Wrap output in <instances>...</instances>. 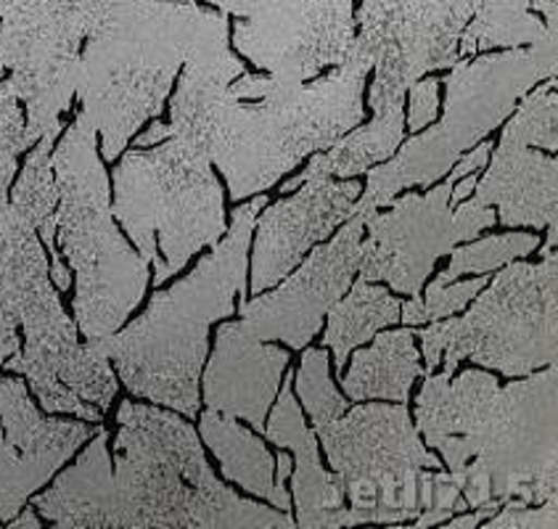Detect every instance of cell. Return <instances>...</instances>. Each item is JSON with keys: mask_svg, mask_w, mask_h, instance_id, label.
Segmentation results:
<instances>
[{"mask_svg": "<svg viewBox=\"0 0 558 529\" xmlns=\"http://www.w3.org/2000/svg\"><path fill=\"white\" fill-rule=\"evenodd\" d=\"M185 64L170 124L154 122L135 146H154L170 135L189 141L226 176L233 202L268 191L307 154L328 148L363 122L371 61L352 48L339 70L310 88L244 74L228 43Z\"/></svg>", "mask_w": 558, "mask_h": 529, "instance_id": "cell-1", "label": "cell"}, {"mask_svg": "<svg viewBox=\"0 0 558 529\" xmlns=\"http://www.w3.org/2000/svg\"><path fill=\"white\" fill-rule=\"evenodd\" d=\"M415 429L437 447L466 508L489 501L541 506L558 495V371H532L504 389L485 371L426 378Z\"/></svg>", "mask_w": 558, "mask_h": 529, "instance_id": "cell-2", "label": "cell"}, {"mask_svg": "<svg viewBox=\"0 0 558 529\" xmlns=\"http://www.w3.org/2000/svg\"><path fill=\"white\" fill-rule=\"evenodd\" d=\"M222 43L226 11L194 0H109L80 53L74 93L101 130L104 159L114 161L141 124L162 115L181 64Z\"/></svg>", "mask_w": 558, "mask_h": 529, "instance_id": "cell-3", "label": "cell"}, {"mask_svg": "<svg viewBox=\"0 0 558 529\" xmlns=\"http://www.w3.org/2000/svg\"><path fill=\"white\" fill-rule=\"evenodd\" d=\"M268 196L257 194L235 209L231 230L215 252L202 257L191 276L172 289L157 291L146 313L122 332L90 339L98 352L114 360L130 395L159 402L178 413L198 416V378L209 352V326L233 313V300H244L250 241L257 212Z\"/></svg>", "mask_w": 558, "mask_h": 529, "instance_id": "cell-4", "label": "cell"}, {"mask_svg": "<svg viewBox=\"0 0 558 529\" xmlns=\"http://www.w3.org/2000/svg\"><path fill=\"white\" fill-rule=\"evenodd\" d=\"M111 460L114 527H276L294 519L257 506L220 482L191 423L125 400Z\"/></svg>", "mask_w": 558, "mask_h": 529, "instance_id": "cell-5", "label": "cell"}, {"mask_svg": "<svg viewBox=\"0 0 558 529\" xmlns=\"http://www.w3.org/2000/svg\"><path fill=\"white\" fill-rule=\"evenodd\" d=\"M96 133V124L80 111L51 154L59 185L56 236L77 276L74 321L88 339L120 332L148 286V263L114 226Z\"/></svg>", "mask_w": 558, "mask_h": 529, "instance_id": "cell-6", "label": "cell"}, {"mask_svg": "<svg viewBox=\"0 0 558 529\" xmlns=\"http://www.w3.org/2000/svg\"><path fill=\"white\" fill-rule=\"evenodd\" d=\"M556 70V40L535 43L530 51L517 48L476 61L458 59L445 77L448 101L442 122L408 141L397 157L368 170V185L361 202L352 204L350 217L389 207L400 191L413 185L432 189L469 148L485 141L517 109L519 98L541 80L554 77Z\"/></svg>", "mask_w": 558, "mask_h": 529, "instance_id": "cell-7", "label": "cell"}, {"mask_svg": "<svg viewBox=\"0 0 558 529\" xmlns=\"http://www.w3.org/2000/svg\"><path fill=\"white\" fill-rule=\"evenodd\" d=\"M202 148L170 135L157 148H133L117 165L111 215L125 226L154 284L178 276L194 254L226 233L222 189Z\"/></svg>", "mask_w": 558, "mask_h": 529, "instance_id": "cell-8", "label": "cell"}, {"mask_svg": "<svg viewBox=\"0 0 558 529\" xmlns=\"http://www.w3.org/2000/svg\"><path fill=\"white\" fill-rule=\"evenodd\" d=\"M3 239L19 326L24 328V350L11 354L3 369L29 378L46 413H70L98 423L120 389L109 358L90 341L80 345L77 323L64 313L51 284V263L40 236L16 209Z\"/></svg>", "mask_w": 558, "mask_h": 529, "instance_id": "cell-9", "label": "cell"}, {"mask_svg": "<svg viewBox=\"0 0 558 529\" xmlns=\"http://www.w3.org/2000/svg\"><path fill=\"white\" fill-rule=\"evenodd\" d=\"M558 339V257L543 263H506L485 294L463 317L434 323L421 332L426 373L445 354V376H452L461 360L471 358L508 378L530 376L556 363Z\"/></svg>", "mask_w": 558, "mask_h": 529, "instance_id": "cell-10", "label": "cell"}, {"mask_svg": "<svg viewBox=\"0 0 558 529\" xmlns=\"http://www.w3.org/2000/svg\"><path fill=\"white\" fill-rule=\"evenodd\" d=\"M328 464L344 482L342 527L405 525L421 514V477L439 469L421 445L405 402L357 406L315 429Z\"/></svg>", "mask_w": 558, "mask_h": 529, "instance_id": "cell-11", "label": "cell"}, {"mask_svg": "<svg viewBox=\"0 0 558 529\" xmlns=\"http://www.w3.org/2000/svg\"><path fill=\"white\" fill-rule=\"evenodd\" d=\"M109 0H3L0 70H11L19 101L27 106L24 139H59L80 77V48Z\"/></svg>", "mask_w": 558, "mask_h": 529, "instance_id": "cell-12", "label": "cell"}, {"mask_svg": "<svg viewBox=\"0 0 558 529\" xmlns=\"http://www.w3.org/2000/svg\"><path fill=\"white\" fill-rule=\"evenodd\" d=\"M493 143H476L469 154L452 165L450 178L426 194L400 196L389 202L392 212L378 209L363 215L365 239L361 241V278L387 281L402 294L418 297L421 286L432 276L434 263L452 247L471 241L482 228H493L498 217L489 207L474 202L450 204L452 185L471 170L485 165Z\"/></svg>", "mask_w": 558, "mask_h": 529, "instance_id": "cell-13", "label": "cell"}, {"mask_svg": "<svg viewBox=\"0 0 558 529\" xmlns=\"http://www.w3.org/2000/svg\"><path fill=\"white\" fill-rule=\"evenodd\" d=\"M474 14V0H361V33L352 51L376 67L371 109L402 106L426 72L458 61V40Z\"/></svg>", "mask_w": 558, "mask_h": 529, "instance_id": "cell-14", "label": "cell"}, {"mask_svg": "<svg viewBox=\"0 0 558 529\" xmlns=\"http://www.w3.org/2000/svg\"><path fill=\"white\" fill-rule=\"evenodd\" d=\"M239 16L233 46L281 83L342 64L355 40L352 0H207Z\"/></svg>", "mask_w": 558, "mask_h": 529, "instance_id": "cell-15", "label": "cell"}, {"mask_svg": "<svg viewBox=\"0 0 558 529\" xmlns=\"http://www.w3.org/2000/svg\"><path fill=\"white\" fill-rule=\"evenodd\" d=\"M337 239L315 247L307 263L281 289L259 300L241 302V323L259 339H283L294 350H305L324 326L333 302L350 289L361 265V241L365 233L363 215L342 223Z\"/></svg>", "mask_w": 558, "mask_h": 529, "instance_id": "cell-16", "label": "cell"}, {"mask_svg": "<svg viewBox=\"0 0 558 529\" xmlns=\"http://www.w3.org/2000/svg\"><path fill=\"white\" fill-rule=\"evenodd\" d=\"M357 180H305L300 194L281 199L259 217L252 257V294L270 289L294 270V265L324 241L333 228L350 220L361 194Z\"/></svg>", "mask_w": 558, "mask_h": 529, "instance_id": "cell-17", "label": "cell"}, {"mask_svg": "<svg viewBox=\"0 0 558 529\" xmlns=\"http://www.w3.org/2000/svg\"><path fill=\"white\" fill-rule=\"evenodd\" d=\"M287 365V350L263 345L241 321L222 323L204 373V402L209 410L244 419L257 432H265V416L276 400Z\"/></svg>", "mask_w": 558, "mask_h": 529, "instance_id": "cell-18", "label": "cell"}, {"mask_svg": "<svg viewBox=\"0 0 558 529\" xmlns=\"http://www.w3.org/2000/svg\"><path fill=\"white\" fill-rule=\"evenodd\" d=\"M556 159L526 146L522 135L506 124L493 165L485 178L476 180V196L471 202L480 207H498L500 223L508 228H556Z\"/></svg>", "mask_w": 558, "mask_h": 529, "instance_id": "cell-19", "label": "cell"}, {"mask_svg": "<svg viewBox=\"0 0 558 529\" xmlns=\"http://www.w3.org/2000/svg\"><path fill=\"white\" fill-rule=\"evenodd\" d=\"M265 434L276 445L291 447L296 456L294 471V501H296V527L320 529L342 527V514L347 506L344 482L337 471H326L320 466V453L315 434L305 426L302 410L294 402V371H289L283 382L281 397L272 408L270 421H265Z\"/></svg>", "mask_w": 558, "mask_h": 529, "instance_id": "cell-20", "label": "cell"}, {"mask_svg": "<svg viewBox=\"0 0 558 529\" xmlns=\"http://www.w3.org/2000/svg\"><path fill=\"white\" fill-rule=\"evenodd\" d=\"M109 432L98 426L96 437L70 466L56 477L53 488L35 495V512L59 529L114 527V493H111Z\"/></svg>", "mask_w": 558, "mask_h": 529, "instance_id": "cell-21", "label": "cell"}, {"mask_svg": "<svg viewBox=\"0 0 558 529\" xmlns=\"http://www.w3.org/2000/svg\"><path fill=\"white\" fill-rule=\"evenodd\" d=\"M198 432L215 458L220 460V469L226 479L241 484L246 493L265 497L276 508L289 512L291 495H281L272 482V456L263 440L254 437L250 429L239 426L233 416L220 410H204L198 419Z\"/></svg>", "mask_w": 558, "mask_h": 529, "instance_id": "cell-22", "label": "cell"}, {"mask_svg": "<svg viewBox=\"0 0 558 529\" xmlns=\"http://www.w3.org/2000/svg\"><path fill=\"white\" fill-rule=\"evenodd\" d=\"M413 339L411 328H402L381 334L371 350L357 352L342 382L350 400L408 402L413 382L421 376V354Z\"/></svg>", "mask_w": 558, "mask_h": 529, "instance_id": "cell-23", "label": "cell"}, {"mask_svg": "<svg viewBox=\"0 0 558 529\" xmlns=\"http://www.w3.org/2000/svg\"><path fill=\"white\" fill-rule=\"evenodd\" d=\"M402 133H405L402 106H389V109L376 111L374 122L350 133L344 141L331 143L326 154H315L307 170L302 176L287 180L281 185V191L300 189L305 180L352 178L357 172H365L368 167L381 165V161L395 157Z\"/></svg>", "mask_w": 558, "mask_h": 529, "instance_id": "cell-24", "label": "cell"}, {"mask_svg": "<svg viewBox=\"0 0 558 529\" xmlns=\"http://www.w3.org/2000/svg\"><path fill=\"white\" fill-rule=\"evenodd\" d=\"M53 143L51 139H40L29 152L24 170L19 176L14 191H11V204L24 220L29 223L51 254V278L56 289L66 291L72 286L70 267L61 263L59 247H56V207H59V185L53 176Z\"/></svg>", "mask_w": 558, "mask_h": 529, "instance_id": "cell-25", "label": "cell"}, {"mask_svg": "<svg viewBox=\"0 0 558 529\" xmlns=\"http://www.w3.org/2000/svg\"><path fill=\"white\" fill-rule=\"evenodd\" d=\"M400 300H395L387 289L365 281V278H357L350 297H344V300L339 297L326 313L328 328L324 334V345L333 350L337 373L342 371L347 354L355 347L374 339L381 328L395 326L400 321Z\"/></svg>", "mask_w": 558, "mask_h": 529, "instance_id": "cell-26", "label": "cell"}, {"mask_svg": "<svg viewBox=\"0 0 558 529\" xmlns=\"http://www.w3.org/2000/svg\"><path fill=\"white\" fill-rule=\"evenodd\" d=\"M548 40L556 37L532 14L530 0H474V14L458 40V59L493 46H535Z\"/></svg>", "mask_w": 558, "mask_h": 529, "instance_id": "cell-27", "label": "cell"}, {"mask_svg": "<svg viewBox=\"0 0 558 529\" xmlns=\"http://www.w3.org/2000/svg\"><path fill=\"white\" fill-rule=\"evenodd\" d=\"M56 474L46 464L27 456L9 434L0 429V525H9L22 512L37 488Z\"/></svg>", "mask_w": 558, "mask_h": 529, "instance_id": "cell-28", "label": "cell"}, {"mask_svg": "<svg viewBox=\"0 0 558 529\" xmlns=\"http://www.w3.org/2000/svg\"><path fill=\"white\" fill-rule=\"evenodd\" d=\"M541 247V239L535 233H506V236H489L485 241H474L466 247H452L450 267L442 276L434 278V284L445 286L452 284L458 276L466 273H489L498 270L511 260L532 254Z\"/></svg>", "mask_w": 558, "mask_h": 529, "instance_id": "cell-29", "label": "cell"}, {"mask_svg": "<svg viewBox=\"0 0 558 529\" xmlns=\"http://www.w3.org/2000/svg\"><path fill=\"white\" fill-rule=\"evenodd\" d=\"M24 139V117L19 106L16 88L11 80L0 83V233L9 228L14 217V204L9 202L11 180L16 176V157L27 152Z\"/></svg>", "mask_w": 558, "mask_h": 529, "instance_id": "cell-30", "label": "cell"}, {"mask_svg": "<svg viewBox=\"0 0 558 529\" xmlns=\"http://www.w3.org/2000/svg\"><path fill=\"white\" fill-rule=\"evenodd\" d=\"M294 382L296 395H300L302 406H305L310 419H313L315 429L339 419V416H344L350 410V402L339 395L331 376H328V352L320 350V347L305 352Z\"/></svg>", "mask_w": 558, "mask_h": 529, "instance_id": "cell-31", "label": "cell"}, {"mask_svg": "<svg viewBox=\"0 0 558 529\" xmlns=\"http://www.w3.org/2000/svg\"><path fill=\"white\" fill-rule=\"evenodd\" d=\"M508 128L522 135L526 146H541L548 152L558 148V96L556 80L550 85H541L524 96L522 106H517V115L511 117Z\"/></svg>", "mask_w": 558, "mask_h": 529, "instance_id": "cell-32", "label": "cell"}, {"mask_svg": "<svg viewBox=\"0 0 558 529\" xmlns=\"http://www.w3.org/2000/svg\"><path fill=\"white\" fill-rule=\"evenodd\" d=\"M485 284H487V276L474 278V281L456 284V286L432 284L429 289H426V302H421L418 297H413L411 302L402 304L400 321L411 323L413 326V323H429V321H437V317L456 315L458 310L466 308V304L474 300L482 289H485Z\"/></svg>", "mask_w": 558, "mask_h": 529, "instance_id": "cell-33", "label": "cell"}, {"mask_svg": "<svg viewBox=\"0 0 558 529\" xmlns=\"http://www.w3.org/2000/svg\"><path fill=\"white\" fill-rule=\"evenodd\" d=\"M11 220H14V217H11ZM3 233H0V369H3V363L11 354L22 350V339H19L16 291L14 278H11L9 254H5Z\"/></svg>", "mask_w": 558, "mask_h": 529, "instance_id": "cell-34", "label": "cell"}, {"mask_svg": "<svg viewBox=\"0 0 558 529\" xmlns=\"http://www.w3.org/2000/svg\"><path fill=\"white\" fill-rule=\"evenodd\" d=\"M461 512H466V503H463L461 488H458L456 477L432 469L429 471V503H426L424 512L418 514V519H413V527L424 529L432 525H442V521L450 519L452 514H461Z\"/></svg>", "mask_w": 558, "mask_h": 529, "instance_id": "cell-35", "label": "cell"}, {"mask_svg": "<svg viewBox=\"0 0 558 529\" xmlns=\"http://www.w3.org/2000/svg\"><path fill=\"white\" fill-rule=\"evenodd\" d=\"M558 525V503L545 501L541 508H530L524 501H506L489 519H485L487 529H556Z\"/></svg>", "mask_w": 558, "mask_h": 529, "instance_id": "cell-36", "label": "cell"}, {"mask_svg": "<svg viewBox=\"0 0 558 529\" xmlns=\"http://www.w3.org/2000/svg\"><path fill=\"white\" fill-rule=\"evenodd\" d=\"M411 115H408V130L413 133H421V130L429 124L434 117H437L439 106V80H418L411 88Z\"/></svg>", "mask_w": 558, "mask_h": 529, "instance_id": "cell-37", "label": "cell"}, {"mask_svg": "<svg viewBox=\"0 0 558 529\" xmlns=\"http://www.w3.org/2000/svg\"><path fill=\"white\" fill-rule=\"evenodd\" d=\"M530 9H537L548 19V33L556 37L558 29V0H530Z\"/></svg>", "mask_w": 558, "mask_h": 529, "instance_id": "cell-38", "label": "cell"}, {"mask_svg": "<svg viewBox=\"0 0 558 529\" xmlns=\"http://www.w3.org/2000/svg\"><path fill=\"white\" fill-rule=\"evenodd\" d=\"M9 529H40L43 525H40V519H37V514H35V506L33 508H22V512H19L14 519L9 521V525H5Z\"/></svg>", "mask_w": 558, "mask_h": 529, "instance_id": "cell-39", "label": "cell"}, {"mask_svg": "<svg viewBox=\"0 0 558 529\" xmlns=\"http://www.w3.org/2000/svg\"><path fill=\"white\" fill-rule=\"evenodd\" d=\"M278 477H276V490L281 495H289L287 493V488H283V484H287V479L291 477V458L287 456V453H278Z\"/></svg>", "mask_w": 558, "mask_h": 529, "instance_id": "cell-40", "label": "cell"}, {"mask_svg": "<svg viewBox=\"0 0 558 529\" xmlns=\"http://www.w3.org/2000/svg\"><path fill=\"white\" fill-rule=\"evenodd\" d=\"M0 77H3V70H0Z\"/></svg>", "mask_w": 558, "mask_h": 529, "instance_id": "cell-41", "label": "cell"}, {"mask_svg": "<svg viewBox=\"0 0 558 529\" xmlns=\"http://www.w3.org/2000/svg\"><path fill=\"white\" fill-rule=\"evenodd\" d=\"M0 3H3V0H0Z\"/></svg>", "mask_w": 558, "mask_h": 529, "instance_id": "cell-42", "label": "cell"}]
</instances>
